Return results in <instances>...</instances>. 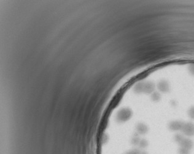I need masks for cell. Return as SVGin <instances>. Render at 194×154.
Masks as SVG:
<instances>
[{"mask_svg":"<svg viewBox=\"0 0 194 154\" xmlns=\"http://www.w3.org/2000/svg\"><path fill=\"white\" fill-rule=\"evenodd\" d=\"M140 150L138 149H133L126 151L123 154H140Z\"/></svg>","mask_w":194,"mask_h":154,"instance_id":"obj_3","label":"cell"},{"mask_svg":"<svg viewBox=\"0 0 194 154\" xmlns=\"http://www.w3.org/2000/svg\"><path fill=\"white\" fill-rule=\"evenodd\" d=\"M191 152V150L183 148L180 147L179 149V154H189Z\"/></svg>","mask_w":194,"mask_h":154,"instance_id":"obj_4","label":"cell"},{"mask_svg":"<svg viewBox=\"0 0 194 154\" xmlns=\"http://www.w3.org/2000/svg\"><path fill=\"white\" fill-rule=\"evenodd\" d=\"M179 145H180V147L181 148H183L189 150H191L194 146V143L192 140L190 138L184 137V138L179 143Z\"/></svg>","mask_w":194,"mask_h":154,"instance_id":"obj_2","label":"cell"},{"mask_svg":"<svg viewBox=\"0 0 194 154\" xmlns=\"http://www.w3.org/2000/svg\"><path fill=\"white\" fill-rule=\"evenodd\" d=\"M184 136L187 137H192L194 136V122L189 121L184 122L180 130Z\"/></svg>","mask_w":194,"mask_h":154,"instance_id":"obj_1","label":"cell"}]
</instances>
